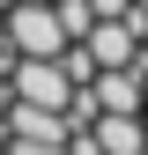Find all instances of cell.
Returning <instances> with one entry per match:
<instances>
[{"instance_id": "obj_1", "label": "cell", "mask_w": 148, "mask_h": 155, "mask_svg": "<svg viewBox=\"0 0 148 155\" xmlns=\"http://www.w3.org/2000/svg\"><path fill=\"white\" fill-rule=\"evenodd\" d=\"M8 96H22V104H45V111H67L82 81H74L67 59H15L8 67Z\"/></svg>"}, {"instance_id": "obj_2", "label": "cell", "mask_w": 148, "mask_h": 155, "mask_svg": "<svg viewBox=\"0 0 148 155\" xmlns=\"http://www.w3.org/2000/svg\"><path fill=\"white\" fill-rule=\"evenodd\" d=\"M89 133H96L104 155H148V126H141V111H104Z\"/></svg>"}]
</instances>
